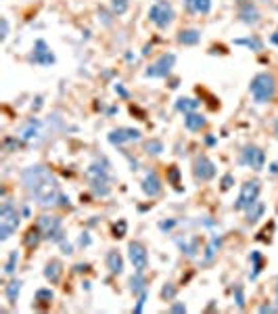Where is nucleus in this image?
<instances>
[{
  "mask_svg": "<svg viewBox=\"0 0 278 314\" xmlns=\"http://www.w3.org/2000/svg\"><path fill=\"white\" fill-rule=\"evenodd\" d=\"M264 214H266V205H264V201L257 199L251 207L245 209V222H247V224H257L259 220L264 218Z\"/></svg>",
  "mask_w": 278,
  "mask_h": 314,
  "instance_id": "23",
  "label": "nucleus"
},
{
  "mask_svg": "<svg viewBox=\"0 0 278 314\" xmlns=\"http://www.w3.org/2000/svg\"><path fill=\"white\" fill-rule=\"evenodd\" d=\"M270 42H272V44H276V46H278V34H272V38H270Z\"/></svg>",
  "mask_w": 278,
  "mask_h": 314,
  "instance_id": "53",
  "label": "nucleus"
},
{
  "mask_svg": "<svg viewBox=\"0 0 278 314\" xmlns=\"http://www.w3.org/2000/svg\"><path fill=\"white\" fill-rule=\"evenodd\" d=\"M126 231H128V222L126 220H117L115 224H113V237L115 239H121L126 235Z\"/></svg>",
  "mask_w": 278,
  "mask_h": 314,
  "instance_id": "36",
  "label": "nucleus"
},
{
  "mask_svg": "<svg viewBox=\"0 0 278 314\" xmlns=\"http://www.w3.org/2000/svg\"><path fill=\"white\" fill-rule=\"evenodd\" d=\"M72 199H69V195H65V193H61V199H59V207H69L72 203H69Z\"/></svg>",
  "mask_w": 278,
  "mask_h": 314,
  "instance_id": "47",
  "label": "nucleus"
},
{
  "mask_svg": "<svg viewBox=\"0 0 278 314\" xmlns=\"http://www.w3.org/2000/svg\"><path fill=\"white\" fill-rule=\"evenodd\" d=\"M17 264H19V252H17V249H13V252L9 254L7 264H5V274H7V276L15 274V270H17Z\"/></svg>",
  "mask_w": 278,
  "mask_h": 314,
  "instance_id": "32",
  "label": "nucleus"
},
{
  "mask_svg": "<svg viewBox=\"0 0 278 314\" xmlns=\"http://www.w3.org/2000/svg\"><path fill=\"white\" fill-rule=\"evenodd\" d=\"M234 44L236 46H247L249 50H253V52H257V50H262L264 48V42L259 40L257 36H249V38H236L234 40Z\"/></svg>",
  "mask_w": 278,
  "mask_h": 314,
  "instance_id": "29",
  "label": "nucleus"
},
{
  "mask_svg": "<svg viewBox=\"0 0 278 314\" xmlns=\"http://www.w3.org/2000/svg\"><path fill=\"white\" fill-rule=\"evenodd\" d=\"M178 44L182 46H195L201 42V29L197 27H186V29H180L178 32V36H176Z\"/></svg>",
  "mask_w": 278,
  "mask_h": 314,
  "instance_id": "17",
  "label": "nucleus"
},
{
  "mask_svg": "<svg viewBox=\"0 0 278 314\" xmlns=\"http://www.w3.org/2000/svg\"><path fill=\"white\" fill-rule=\"evenodd\" d=\"M270 172H272V174H278V164H276V162L270 166Z\"/></svg>",
  "mask_w": 278,
  "mask_h": 314,
  "instance_id": "52",
  "label": "nucleus"
},
{
  "mask_svg": "<svg viewBox=\"0 0 278 314\" xmlns=\"http://www.w3.org/2000/svg\"><path fill=\"white\" fill-rule=\"evenodd\" d=\"M234 302H236L238 310H245V291H242V285L234 287Z\"/></svg>",
  "mask_w": 278,
  "mask_h": 314,
  "instance_id": "37",
  "label": "nucleus"
},
{
  "mask_svg": "<svg viewBox=\"0 0 278 314\" xmlns=\"http://www.w3.org/2000/svg\"><path fill=\"white\" fill-rule=\"evenodd\" d=\"M9 38V19L7 17H3V19H0V40H7Z\"/></svg>",
  "mask_w": 278,
  "mask_h": 314,
  "instance_id": "40",
  "label": "nucleus"
},
{
  "mask_svg": "<svg viewBox=\"0 0 278 314\" xmlns=\"http://www.w3.org/2000/svg\"><path fill=\"white\" fill-rule=\"evenodd\" d=\"M143 138V132L138 128H130V126H119V128H113L109 134H107V141L113 145V147H121L126 143H138Z\"/></svg>",
  "mask_w": 278,
  "mask_h": 314,
  "instance_id": "12",
  "label": "nucleus"
},
{
  "mask_svg": "<svg viewBox=\"0 0 278 314\" xmlns=\"http://www.w3.org/2000/svg\"><path fill=\"white\" fill-rule=\"evenodd\" d=\"M141 189H143V193L149 197V199H157L161 193H163V182L159 178V174L155 172V170H149L145 174V178L141 182Z\"/></svg>",
  "mask_w": 278,
  "mask_h": 314,
  "instance_id": "15",
  "label": "nucleus"
},
{
  "mask_svg": "<svg viewBox=\"0 0 278 314\" xmlns=\"http://www.w3.org/2000/svg\"><path fill=\"white\" fill-rule=\"evenodd\" d=\"M173 65H176V55L173 52H163V55L153 61L147 69H145V78H151V80H163L171 74Z\"/></svg>",
  "mask_w": 278,
  "mask_h": 314,
  "instance_id": "8",
  "label": "nucleus"
},
{
  "mask_svg": "<svg viewBox=\"0 0 278 314\" xmlns=\"http://www.w3.org/2000/svg\"><path fill=\"white\" fill-rule=\"evenodd\" d=\"M21 224V214L11 201H5L0 207V241H9Z\"/></svg>",
  "mask_w": 278,
  "mask_h": 314,
  "instance_id": "4",
  "label": "nucleus"
},
{
  "mask_svg": "<svg viewBox=\"0 0 278 314\" xmlns=\"http://www.w3.org/2000/svg\"><path fill=\"white\" fill-rule=\"evenodd\" d=\"M21 182L29 197L36 201L40 207H55L59 205L61 199V186L59 180L55 178V174L50 172L46 166L36 164V166H27L21 172Z\"/></svg>",
  "mask_w": 278,
  "mask_h": 314,
  "instance_id": "1",
  "label": "nucleus"
},
{
  "mask_svg": "<svg viewBox=\"0 0 278 314\" xmlns=\"http://www.w3.org/2000/svg\"><path fill=\"white\" fill-rule=\"evenodd\" d=\"M59 245H61V249H63V254H65V256H72V254H74V247H72V243H67L65 239H63V241L59 243Z\"/></svg>",
  "mask_w": 278,
  "mask_h": 314,
  "instance_id": "45",
  "label": "nucleus"
},
{
  "mask_svg": "<svg viewBox=\"0 0 278 314\" xmlns=\"http://www.w3.org/2000/svg\"><path fill=\"white\" fill-rule=\"evenodd\" d=\"M176 243H178L180 252H182L186 258H195L197 252H199V239H197V237H193L190 241H186V239H176Z\"/></svg>",
  "mask_w": 278,
  "mask_h": 314,
  "instance_id": "26",
  "label": "nucleus"
},
{
  "mask_svg": "<svg viewBox=\"0 0 278 314\" xmlns=\"http://www.w3.org/2000/svg\"><path fill=\"white\" fill-rule=\"evenodd\" d=\"M29 61L38 67H50V65H55L57 57H55L53 48L48 46V42L44 38H38L36 42H33V48L29 52Z\"/></svg>",
  "mask_w": 278,
  "mask_h": 314,
  "instance_id": "10",
  "label": "nucleus"
},
{
  "mask_svg": "<svg viewBox=\"0 0 278 314\" xmlns=\"http://www.w3.org/2000/svg\"><path fill=\"white\" fill-rule=\"evenodd\" d=\"M147 298H149V291H143L141 295H138V300H136V306H134V314H141L145 310V304H147Z\"/></svg>",
  "mask_w": 278,
  "mask_h": 314,
  "instance_id": "38",
  "label": "nucleus"
},
{
  "mask_svg": "<svg viewBox=\"0 0 278 314\" xmlns=\"http://www.w3.org/2000/svg\"><path fill=\"white\" fill-rule=\"evenodd\" d=\"M249 260H251V264H253V270L249 272V278H251V281H255V278L259 276V272H262V266H264V258H262V254H259V252H251Z\"/></svg>",
  "mask_w": 278,
  "mask_h": 314,
  "instance_id": "30",
  "label": "nucleus"
},
{
  "mask_svg": "<svg viewBox=\"0 0 278 314\" xmlns=\"http://www.w3.org/2000/svg\"><path fill=\"white\" fill-rule=\"evenodd\" d=\"M38 226L42 231V237L50 243H61L65 239V231H63V218L57 214H42L38 218Z\"/></svg>",
  "mask_w": 278,
  "mask_h": 314,
  "instance_id": "6",
  "label": "nucleus"
},
{
  "mask_svg": "<svg viewBox=\"0 0 278 314\" xmlns=\"http://www.w3.org/2000/svg\"><path fill=\"white\" fill-rule=\"evenodd\" d=\"M249 92H251V97H253V101L257 105L270 103L274 99V95H276V80H274V76L268 74V72L255 74L251 84H249Z\"/></svg>",
  "mask_w": 278,
  "mask_h": 314,
  "instance_id": "3",
  "label": "nucleus"
},
{
  "mask_svg": "<svg viewBox=\"0 0 278 314\" xmlns=\"http://www.w3.org/2000/svg\"><path fill=\"white\" fill-rule=\"evenodd\" d=\"M169 312H171V314H184V312H186V304H184V302H171Z\"/></svg>",
  "mask_w": 278,
  "mask_h": 314,
  "instance_id": "41",
  "label": "nucleus"
},
{
  "mask_svg": "<svg viewBox=\"0 0 278 314\" xmlns=\"http://www.w3.org/2000/svg\"><path fill=\"white\" fill-rule=\"evenodd\" d=\"M42 134V121L38 117H29L25 124L21 126L19 134H17V138L23 143V145H31V143H36L38 138Z\"/></svg>",
  "mask_w": 278,
  "mask_h": 314,
  "instance_id": "14",
  "label": "nucleus"
},
{
  "mask_svg": "<svg viewBox=\"0 0 278 314\" xmlns=\"http://www.w3.org/2000/svg\"><path fill=\"white\" fill-rule=\"evenodd\" d=\"M128 260L132 262L134 270H138V272H145L149 268V252L143 243H138V241H132L128 245Z\"/></svg>",
  "mask_w": 278,
  "mask_h": 314,
  "instance_id": "13",
  "label": "nucleus"
},
{
  "mask_svg": "<svg viewBox=\"0 0 278 314\" xmlns=\"http://www.w3.org/2000/svg\"><path fill=\"white\" fill-rule=\"evenodd\" d=\"M44 276H46V281H50V285H57L63 276V264L59 260H50L44 266Z\"/></svg>",
  "mask_w": 278,
  "mask_h": 314,
  "instance_id": "22",
  "label": "nucleus"
},
{
  "mask_svg": "<svg viewBox=\"0 0 278 314\" xmlns=\"http://www.w3.org/2000/svg\"><path fill=\"white\" fill-rule=\"evenodd\" d=\"M44 237H42V231H40V226L36 224V226H31V229L25 233V239H23V243L29 247V249H33V247H38L40 245V241H42Z\"/></svg>",
  "mask_w": 278,
  "mask_h": 314,
  "instance_id": "28",
  "label": "nucleus"
},
{
  "mask_svg": "<svg viewBox=\"0 0 278 314\" xmlns=\"http://www.w3.org/2000/svg\"><path fill=\"white\" fill-rule=\"evenodd\" d=\"M149 21L157 29H167L173 21H176V11L167 3V0H157L149 9Z\"/></svg>",
  "mask_w": 278,
  "mask_h": 314,
  "instance_id": "5",
  "label": "nucleus"
},
{
  "mask_svg": "<svg viewBox=\"0 0 278 314\" xmlns=\"http://www.w3.org/2000/svg\"><path fill=\"white\" fill-rule=\"evenodd\" d=\"M220 247H222V237L220 235H212L210 243H207V247H205V256L201 260V264L203 266L212 264V262L216 260V256H218V252H220Z\"/></svg>",
  "mask_w": 278,
  "mask_h": 314,
  "instance_id": "21",
  "label": "nucleus"
},
{
  "mask_svg": "<svg viewBox=\"0 0 278 314\" xmlns=\"http://www.w3.org/2000/svg\"><path fill=\"white\" fill-rule=\"evenodd\" d=\"M33 298H36V302H40V304H50L55 300V291L50 287H40V289H36V293H33Z\"/></svg>",
  "mask_w": 278,
  "mask_h": 314,
  "instance_id": "31",
  "label": "nucleus"
},
{
  "mask_svg": "<svg viewBox=\"0 0 278 314\" xmlns=\"http://www.w3.org/2000/svg\"><path fill=\"white\" fill-rule=\"evenodd\" d=\"M113 90H115L119 97H124V99H128V97H130V92H128V90H126L121 84H115V86H113Z\"/></svg>",
  "mask_w": 278,
  "mask_h": 314,
  "instance_id": "46",
  "label": "nucleus"
},
{
  "mask_svg": "<svg viewBox=\"0 0 278 314\" xmlns=\"http://www.w3.org/2000/svg\"><path fill=\"white\" fill-rule=\"evenodd\" d=\"M86 178L90 182V189L96 197H107L111 193V164L100 157L86 168Z\"/></svg>",
  "mask_w": 278,
  "mask_h": 314,
  "instance_id": "2",
  "label": "nucleus"
},
{
  "mask_svg": "<svg viewBox=\"0 0 278 314\" xmlns=\"http://www.w3.org/2000/svg\"><path fill=\"white\" fill-rule=\"evenodd\" d=\"M86 270H88V264H78L76 266V272H86Z\"/></svg>",
  "mask_w": 278,
  "mask_h": 314,
  "instance_id": "50",
  "label": "nucleus"
},
{
  "mask_svg": "<svg viewBox=\"0 0 278 314\" xmlns=\"http://www.w3.org/2000/svg\"><path fill=\"white\" fill-rule=\"evenodd\" d=\"M40 107H42V97H36V103L31 105V111H40Z\"/></svg>",
  "mask_w": 278,
  "mask_h": 314,
  "instance_id": "48",
  "label": "nucleus"
},
{
  "mask_svg": "<svg viewBox=\"0 0 278 314\" xmlns=\"http://www.w3.org/2000/svg\"><path fill=\"white\" fill-rule=\"evenodd\" d=\"M105 262H107V268H109L111 274L119 276L121 272H124V256H121L117 249H109Z\"/></svg>",
  "mask_w": 278,
  "mask_h": 314,
  "instance_id": "19",
  "label": "nucleus"
},
{
  "mask_svg": "<svg viewBox=\"0 0 278 314\" xmlns=\"http://www.w3.org/2000/svg\"><path fill=\"white\" fill-rule=\"evenodd\" d=\"M130 291L134 295H141L143 291H147V278H145V272H138L130 276Z\"/></svg>",
  "mask_w": 278,
  "mask_h": 314,
  "instance_id": "27",
  "label": "nucleus"
},
{
  "mask_svg": "<svg viewBox=\"0 0 278 314\" xmlns=\"http://www.w3.org/2000/svg\"><path fill=\"white\" fill-rule=\"evenodd\" d=\"M182 5L188 13L195 15H210L212 13V0H182Z\"/></svg>",
  "mask_w": 278,
  "mask_h": 314,
  "instance_id": "20",
  "label": "nucleus"
},
{
  "mask_svg": "<svg viewBox=\"0 0 278 314\" xmlns=\"http://www.w3.org/2000/svg\"><path fill=\"white\" fill-rule=\"evenodd\" d=\"M276 312H278V298H276Z\"/></svg>",
  "mask_w": 278,
  "mask_h": 314,
  "instance_id": "55",
  "label": "nucleus"
},
{
  "mask_svg": "<svg viewBox=\"0 0 278 314\" xmlns=\"http://www.w3.org/2000/svg\"><path fill=\"white\" fill-rule=\"evenodd\" d=\"M274 134H276V138H278V119L274 121Z\"/></svg>",
  "mask_w": 278,
  "mask_h": 314,
  "instance_id": "54",
  "label": "nucleus"
},
{
  "mask_svg": "<svg viewBox=\"0 0 278 314\" xmlns=\"http://www.w3.org/2000/svg\"><path fill=\"white\" fill-rule=\"evenodd\" d=\"M218 168L207 155H197L193 162V176L197 182H210L216 178Z\"/></svg>",
  "mask_w": 278,
  "mask_h": 314,
  "instance_id": "11",
  "label": "nucleus"
},
{
  "mask_svg": "<svg viewBox=\"0 0 278 314\" xmlns=\"http://www.w3.org/2000/svg\"><path fill=\"white\" fill-rule=\"evenodd\" d=\"M259 312H276V306H268V304H264V306H259Z\"/></svg>",
  "mask_w": 278,
  "mask_h": 314,
  "instance_id": "49",
  "label": "nucleus"
},
{
  "mask_svg": "<svg viewBox=\"0 0 278 314\" xmlns=\"http://www.w3.org/2000/svg\"><path fill=\"white\" fill-rule=\"evenodd\" d=\"M259 193H262V182L259 180H247L240 184V191H238V197L234 201V212H245L247 207H251L257 199H259Z\"/></svg>",
  "mask_w": 278,
  "mask_h": 314,
  "instance_id": "7",
  "label": "nucleus"
},
{
  "mask_svg": "<svg viewBox=\"0 0 278 314\" xmlns=\"http://www.w3.org/2000/svg\"><path fill=\"white\" fill-rule=\"evenodd\" d=\"M163 149H165L163 143L157 141V138H151V141L145 143V151H147V155H161Z\"/></svg>",
  "mask_w": 278,
  "mask_h": 314,
  "instance_id": "33",
  "label": "nucleus"
},
{
  "mask_svg": "<svg viewBox=\"0 0 278 314\" xmlns=\"http://www.w3.org/2000/svg\"><path fill=\"white\" fill-rule=\"evenodd\" d=\"M90 243H92L90 233H82V235H80V239H78V245H80V247H90Z\"/></svg>",
  "mask_w": 278,
  "mask_h": 314,
  "instance_id": "43",
  "label": "nucleus"
},
{
  "mask_svg": "<svg viewBox=\"0 0 278 314\" xmlns=\"http://www.w3.org/2000/svg\"><path fill=\"white\" fill-rule=\"evenodd\" d=\"M238 19L245 25H257L262 21V13L257 11L251 0H238Z\"/></svg>",
  "mask_w": 278,
  "mask_h": 314,
  "instance_id": "16",
  "label": "nucleus"
},
{
  "mask_svg": "<svg viewBox=\"0 0 278 314\" xmlns=\"http://www.w3.org/2000/svg\"><path fill=\"white\" fill-rule=\"evenodd\" d=\"M176 226H178V220H161L159 222V231L161 233H169V231H173V229H176Z\"/></svg>",
  "mask_w": 278,
  "mask_h": 314,
  "instance_id": "39",
  "label": "nucleus"
},
{
  "mask_svg": "<svg viewBox=\"0 0 278 314\" xmlns=\"http://www.w3.org/2000/svg\"><path fill=\"white\" fill-rule=\"evenodd\" d=\"M169 180H171V184H178L180 182V170L176 166L169 168Z\"/></svg>",
  "mask_w": 278,
  "mask_h": 314,
  "instance_id": "44",
  "label": "nucleus"
},
{
  "mask_svg": "<svg viewBox=\"0 0 278 314\" xmlns=\"http://www.w3.org/2000/svg\"><path fill=\"white\" fill-rule=\"evenodd\" d=\"M130 9V0H111V11L113 15L121 17V15H126Z\"/></svg>",
  "mask_w": 278,
  "mask_h": 314,
  "instance_id": "34",
  "label": "nucleus"
},
{
  "mask_svg": "<svg viewBox=\"0 0 278 314\" xmlns=\"http://www.w3.org/2000/svg\"><path fill=\"white\" fill-rule=\"evenodd\" d=\"M205 143L210 145V147H212V145H216V136H207V138H205Z\"/></svg>",
  "mask_w": 278,
  "mask_h": 314,
  "instance_id": "51",
  "label": "nucleus"
},
{
  "mask_svg": "<svg viewBox=\"0 0 278 314\" xmlns=\"http://www.w3.org/2000/svg\"><path fill=\"white\" fill-rule=\"evenodd\" d=\"M199 105H201V101L199 99H193V97H180V99H176V103H173V107H176V111H180V113H193V111H197L199 109Z\"/></svg>",
  "mask_w": 278,
  "mask_h": 314,
  "instance_id": "24",
  "label": "nucleus"
},
{
  "mask_svg": "<svg viewBox=\"0 0 278 314\" xmlns=\"http://www.w3.org/2000/svg\"><path fill=\"white\" fill-rule=\"evenodd\" d=\"M205 126H207V117H205L203 113L193 111V113H186V115H184V128H186L188 132H199V130H203Z\"/></svg>",
  "mask_w": 278,
  "mask_h": 314,
  "instance_id": "18",
  "label": "nucleus"
},
{
  "mask_svg": "<svg viewBox=\"0 0 278 314\" xmlns=\"http://www.w3.org/2000/svg\"><path fill=\"white\" fill-rule=\"evenodd\" d=\"M176 295H178V289L173 283H165L161 287V300L163 302H171V300H176Z\"/></svg>",
  "mask_w": 278,
  "mask_h": 314,
  "instance_id": "35",
  "label": "nucleus"
},
{
  "mask_svg": "<svg viewBox=\"0 0 278 314\" xmlns=\"http://www.w3.org/2000/svg\"><path fill=\"white\" fill-rule=\"evenodd\" d=\"M238 162H240V166L251 168L253 172H262L266 166V153L257 145H245L238 155Z\"/></svg>",
  "mask_w": 278,
  "mask_h": 314,
  "instance_id": "9",
  "label": "nucleus"
},
{
  "mask_svg": "<svg viewBox=\"0 0 278 314\" xmlns=\"http://www.w3.org/2000/svg\"><path fill=\"white\" fill-rule=\"evenodd\" d=\"M21 287H23V281H19V278H13V281L5 287V295H7V302L11 306L17 304V300H19V295H21Z\"/></svg>",
  "mask_w": 278,
  "mask_h": 314,
  "instance_id": "25",
  "label": "nucleus"
},
{
  "mask_svg": "<svg viewBox=\"0 0 278 314\" xmlns=\"http://www.w3.org/2000/svg\"><path fill=\"white\" fill-rule=\"evenodd\" d=\"M232 184H234V176H232V174H224V176H222V191L232 189Z\"/></svg>",
  "mask_w": 278,
  "mask_h": 314,
  "instance_id": "42",
  "label": "nucleus"
}]
</instances>
